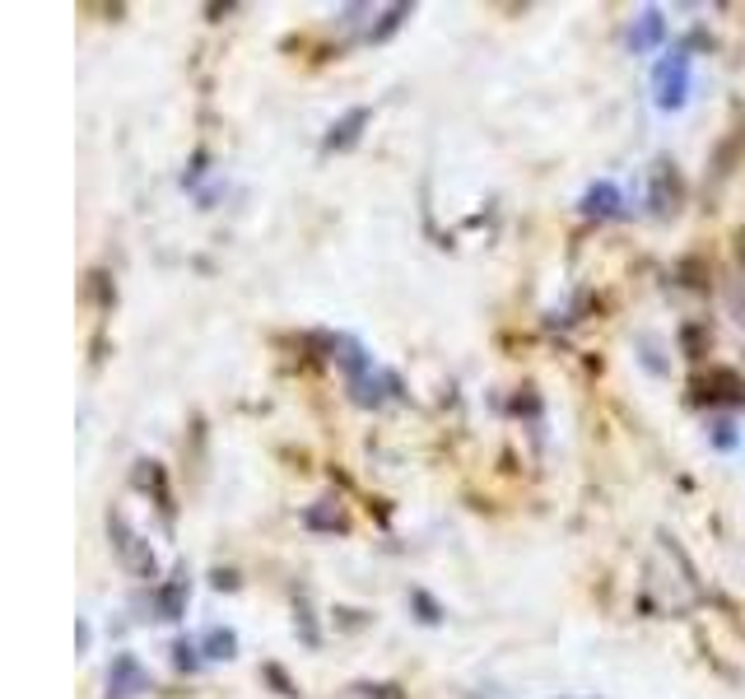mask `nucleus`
Instances as JSON below:
<instances>
[{"instance_id": "5", "label": "nucleus", "mask_w": 745, "mask_h": 699, "mask_svg": "<svg viewBox=\"0 0 745 699\" xmlns=\"http://www.w3.org/2000/svg\"><path fill=\"white\" fill-rule=\"evenodd\" d=\"M694 401L708 405H745V378L736 369H708V378L694 382Z\"/></svg>"}, {"instance_id": "14", "label": "nucleus", "mask_w": 745, "mask_h": 699, "mask_svg": "<svg viewBox=\"0 0 745 699\" xmlns=\"http://www.w3.org/2000/svg\"><path fill=\"white\" fill-rule=\"evenodd\" d=\"M196 652H200L196 644L177 639V644H173V662H177V671H196V667H200V658H196Z\"/></svg>"}, {"instance_id": "13", "label": "nucleus", "mask_w": 745, "mask_h": 699, "mask_svg": "<svg viewBox=\"0 0 745 699\" xmlns=\"http://www.w3.org/2000/svg\"><path fill=\"white\" fill-rule=\"evenodd\" d=\"M308 527H322V532H345V513L341 508H308Z\"/></svg>"}, {"instance_id": "11", "label": "nucleus", "mask_w": 745, "mask_h": 699, "mask_svg": "<svg viewBox=\"0 0 745 699\" xmlns=\"http://www.w3.org/2000/svg\"><path fill=\"white\" fill-rule=\"evenodd\" d=\"M405 14H411V6H387V10H382V24H377V29L369 33V38H373V42H382V38H392V33L401 29V19H405Z\"/></svg>"}, {"instance_id": "2", "label": "nucleus", "mask_w": 745, "mask_h": 699, "mask_svg": "<svg viewBox=\"0 0 745 699\" xmlns=\"http://www.w3.org/2000/svg\"><path fill=\"white\" fill-rule=\"evenodd\" d=\"M648 201H652V210H658L662 219L681 210V201H685V183H681V173H675L671 160H658L652 164V177H648Z\"/></svg>"}, {"instance_id": "6", "label": "nucleus", "mask_w": 745, "mask_h": 699, "mask_svg": "<svg viewBox=\"0 0 745 699\" xmlns=\"http://www.w3.org/2000/svg\"><path fill=\"white\" fill-rule=\"evenodd\" d=\"M187 593H192V578H187V569H177L159 593H154V606H159V616L164 620H183L187 616Z\"/></svg>"}, {"instance_id": "9", "label": "nucleus", "mask_w": 745, "mask_h": 699, "mask_svg": "<svg viewBox=\"0 0 745 699\" xmlns=\"http://www.w3.org/2000/svg\"><path fill=\"white\" fill-rule=\"evenodd\" d=\"M620 206H624V196H620L615 183H597V187H587V196H582V215H597V219L620 215Z\"/></svg>"}, {"instance_id": "16", "label": "nucleus", "mask_w": 745, "mask_h": 699, "mask_svg": "<svg viewBox=\"0 0 745 699\" xmlns=\"http://www.w3.org/2000/svg\"><path fill=\"white\" fill-rule=\"evenodd\" d=\"M717 443H722V448H732V443H736V434H732V424H727V420L717 424Z\"/></svg>"}, {"instance_id": "4", "label": "nucleus", "mask_w": 745, "mask_h": 699, "mask_svg": "<svg viewBox=\"0 0 745 699\" xmlns=\"http://www.w3.org/2000/svg\"><path fill=\"white\" fill-rule=\"evenodd\" d=\"M154 681H149V671L141 667V658L135 652H117L107 667V699H135V695H145Z\"/></svg>"}, {"instance_id": "10", "label": "nucleus", "mask_w": 745, "mask_h": 699, "mask_svg": "<svg viewBox=\"0 0 745 699\" xmlns=\"http://www.w3.org/2000/svg\"><path fill=\"white\" fill-rule=\"evenodd\" d=\"M200 652H206V658H215V662H229L234 652H238V635L234 629H206V639H200Z\"/></svg>"}, {"instance_id": "15", "label": "nucleus", "mask_w": 745, "mask_h": 699, "mask_svg": "<svg viewBox=\"0 0 745 699\" xmlns=\"http://www.w3.org/2000/svg\"><path fill=\"white\" fill-rule=\"evenodd\" d=\"M685 346H690V354L699 359V346H704V327H685Z\"/></svg>"}, {"instance_id": "12", "label": "nucleus", "mask_w": 745, "mask_h": 699, "mask_svg": "<svg viewBox=\"0 0 745 699\" xmlns=\"http://www.w3.org/2000/svg\"><path fill=\"white\" fill-rule=\"evenodd\" d=\"M350 699H405V695H401V686H392V681H373V686L364 681V686L350 690Z\"/></svg>"}, {"instance_id": "7", "label": "nucleus", "mask_w": 745, "mask_h": 699, "mask_svg": "<svg viewBox=\"0 0 745 699\" xmlns=\"http://www.w3.org/2000/svg\"><path fill=\"white\" fill-rule=\"evenodd\" d=\"M369 122H373V112H369V107H350L345 117H341V122H335V126L327 131V141H322V145H327V154H335V150H350V145L359 141V135H364V126H369Z\"/></svg>"}, {"instance_id": "8", "label": "nucleus", "mask_w": 745, "mask_h": 699, "mask_svg": "<svg viewBox=\"0 0 745 699\" xmlns=\"http://www.w3.org/2000/svg\"><path fill=\"white\" fill-rule=\"evenodd\" d=\"M662 38H666V19H662V10L648 6V10L634 19V29H629V48H634V52H652Z\"/></svg>"}, {"instance_id": "17", "label": "nucleus", "mask_w": 745, "mask_h": 699, "mask_svg": "<svg viewBox=\"0 0 745 699\" xmlns=\"http://www.w3.org/2000/svg\"><path fill=\"white\" fill-rule=\"evenodd\" d=\"M75 629H80V652H89V639H94V635H89V620H80Z\"/></svg>"}, {"instance_id": "3", "label": "nucleus", "mask_w": 745, "mask_h": 699, "mask_svg": "<svg viewBox=\"0 0 745 699\" xmlns=\"http://www.w3.org/2000/svg\"><path fill=\"white\" fill-rule=\"evenodd\" d=\"M685 94H690V56L681 48V52H671V61L658 65V107L666 112L685 107Z\"/></svg>"}, {"instance_id": "1", "label": "nucleus", "mask_w": 745, "mask_h": 699, "mask_svg": "<svg viewBox=\"0 0 745 699\" xmlns=\"http://www.w3.org/2000/svg\"><path fill=\"white\" fill-rule=\"evenodd\" d=\"M107 536H112V546H117V559L135 574V578H154L159 574V559H154L149 551V541H141L131 527H126V517L122 513H107Z\"/></svg>"}]
</instances>
